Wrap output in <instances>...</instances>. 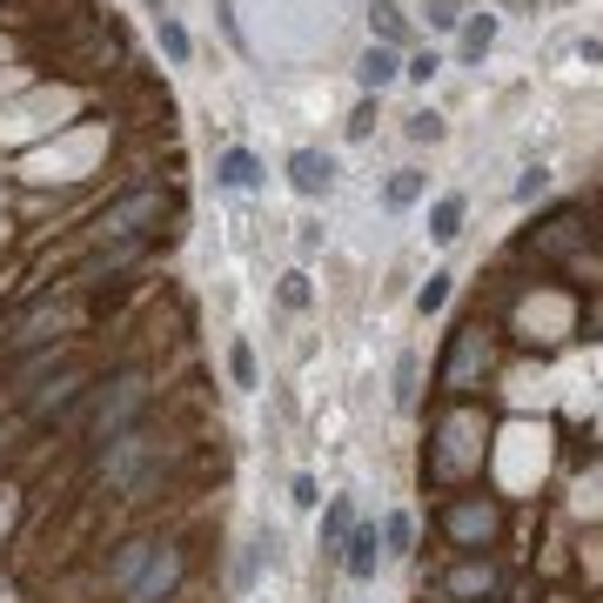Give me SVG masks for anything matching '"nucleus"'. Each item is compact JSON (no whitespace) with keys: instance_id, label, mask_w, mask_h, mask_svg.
Here are the masks:
<instances>
[{"instance_id":"6e6552de","label":"nucleus","mask_w":603,"mask_h":603,"mask_svg":"<svg viewBox=\"0 0 603 603\" xmlns=\"http://www.w3.org/2000/svg\"><path fill=\"white\" fill-rule=\"evenodd\" d=\"M349 530H356V503H349V496H335V503H329V516H322V557H342Z\"/></svg>"},{"instance_id":"f3484780","label":"nucleus","mask_w":603,"mask_h":603,"mask_svg":"<svg viewBox=\"0 0 603 603\" xmlns=\"http://www.w3.org/2000/svg\"><path fill=\"white\" fill-rule=\"evenodd\" d=\"M383 543H389V557H402V550L416 543V524H409V516H402V509H396V516H389V524H383Z\"/></svg>"},{"instance_id":"9b49d317","label":"nucleus","mask_w":603,"mask_h":603,"mask_svg":"<svg viewBox=\"0 0 603 603\" xmlns=\"http://www.w3.org/2000/svg\"><path fill=\"white\" fill-rule=\"evenodd\" d=\"M429 235H437V241H456L463 235V195H443L437 208H429Z\"/></svg>"},{"instance_id":"b1692460","label":"nucleus","mask_w":603,"mask_h":603,"mask_svg":"<svg viewBox=\"0 0 603 603\" xmlns=\"http://www.w3.org/2000/svg\"><path fill=\"white\" fill-rule=\"evenodd\" d=\"M262 550H269V543H248V557H241V570H235V590L255 583V563H262Z\"/></svg>"},{"instance_id":"dca6fc26","label":"nucleus","mask_w":603,"mask_h":603,"mask_svg":"<svg viewBox=\"0 0 603 603\" xmlns=\"http://www.w3.org/2000/svg\"><path fill=\"white\" fill-rule=\"evenodd\" d=\"M443 302H450V276H429V282L416 289V315H437Z\"/></svg>"},{"instance_id":"f8f14e48","label":"nucleus","mask_w":603,"mask_h":603,"mask_svg":"<svg viewBox=\"0 0 603 603\" xmlns=\"http://www.w3.org/2000/svg\"><path fill=\"white\" fill-rule=\"evenodd\" d=\"M450 530L470 543V537H489V530H496V516H489L483 503H463V509H450Z\"/></svg>"},{"instance_id":"f03ea898","label":"nucleus","mask_w":603,"mask_h":603,"mask_svg":"<svg viewBox=\"0 0 603 603\" xmlns=\"http://www.w3.org/2000/svg\"><path fill=\"white\" fill-rule=\"evenodd\" d=\"M161 215H168V195L161 189H134V195H121V202L101 208V235L108 241H134V235L161 228Z\"/></svg>"},{"instance_id":"20e7f679","label":"nucleus","mask_w":603,"mask_h":603,"mask_svg":"<svg viewBox=\"0 0 603 603\" xmlns=\"http://www.w3.org/2000/svg\"><path fill=\"white\" fill-rule=\"evenodd\" d=\"M289 189H295V195H309V202H315V195H329V189H335V161H329V154H315V148H295V154H289Z\"/></svg>"},{"instance_id":"0eeeda50","label":"nucleus","mask_w":603,"mask_h":603,"mask_svg":"<svg viewBox=\"0 0 603 603\" xmlns=\"http://www.w3.org/2000/svg\"><path fill=\"white\" fill-rule=\"evenodd\" d=\"M215 182H222V189H262V161H255L248 148H222Z\"/></svg>"},{"instance_id":"aec40b11","label":"nucleus","mask_w":603,"mask_h":603,"mask_svg":"<svg viewBox=\"0 0 603 603\" xmlns=\"http://www.w3.org/2000/svg\"><path fill=\"white\" fill-rule=\"evenodd\" d=\"M228 369H235V383H241V389H255V349H248V342H235Z\"/></svg>"},{"instance_id":"a878e982","label":"nucleus","mask_w":603,"mask_h":603,"mask_svg":"<svg viewBox=\"0 0 603 603\" xmlns=\"http://www.w3.org/2000/svg\"><path fill=\"white\" fill-rule=\"evenodd\" d=\"M409 396H416V363L402 356V369H396V402H409Z\"/></svg>"},{"instance_id":"ddd939ff","label":"nucleus","mask_w":603,"mask_h":603,"mask_svg":"<svg viewBox=\"0 0 603 603\" xmlns=\"http://www.w3.org/2000/svg\"><path fill=\"white\" fill-rule=\"evenodd\" d=\"M74 396H80V376H61V383H47V389L34 396V416L47 422V416H61V409L74 402Z\"/></svg>"},{"instance_id":"1a4fd4ad","label":"nucleus","mask_w":603,"mask_h":603,"mask_svg":"<svg viewBox=\"0 0 603 603\" xmlns=\"http://www.w3.org/2000/svg\"><path fill=\"white\" fill-rule=\"evenodd\" d=\"M154 550H161V543H148V537H134V543H128V550L115 557V570H108V583H115V590H128V583H134V577L148 570V557H154Z\"/></svg>"},{"instance_id":"39448f33","label":"nucleus","mask_w":603,"mask_h":603,"mask_svg":"<svg viewBox=\"0 0 603 603\" xmlns=\"http://www.w3.org/2000/svg\"><path fill=\"white\" fill-rule=\"evenodd\" d=\"M376 563H383V537H376V524H356V530H349V543H342V570H349L356 583H369V577H376Z\"/></svg>"},{"instance_id":"a211bd4d","label":"nucleus","mask_w":603,"mask_h":603,"mask_svg":"<svg viewBox=\"0 0 603 603\" xmlns=\"http://www.w3.org/2000/svg\"><path fill=\"white\" fill-rule=\"evenodd\" d=\"M369 21H376V34H383V47H396V41H402V14L389 8V0H376V14H369Z\"/></svg>"},{"instance_id":"2eb2a0df","label":"nucleus","mask_w":603,"mask_h":603,"mask_svg":"<svg viewBox=\"0 0 603 603\" xmlns=\"http://www.w3.org/2000/svg\"><path fill=\"white\" fill-rule=\"evenodd\" d=\"M496 577H489V563H463L456 577H450V596H483Z\"/></svg>"},{"instance_id":"7ed1b4c3","label":"nucleus","mask_w":603,"mask_h":603,"mask_svg":"<svg viewBox=\"0 0 603 603\" xmlns=\"http://www.w3.org/2000/svg\"><path fill=\"white\" fill-rule=\"evenodd\" d=\"M175 583H182V557H175V550L161 543V550L148 557V570H141V577H134V583H128L121 596H128V603H161V596L175 590Z\"/></svg>"},{"instance_id":"393cba45","label":"nucleus","mask_w":603,"mask_h":603,"mask_svg":"<svg viewBox=\"0 0 603 603\" xmlns=\"http://www.w3.org/2000/svg\"><path fill=\"white\" fill-rule=\"evenodd\" d=\"M282 302L302 309V302H309V276H282Z\"/></svg>"},{"instance_id":"4be33fe9","label":"nucleus","mask_w":603,"mask_h":603,"mask_svg":"<svg viewBox=\"0 0 603 603\" xmlns=\"http://www.w3.org/2000/svg\"><path fill=\"white\" fill-rule=\"evenodd\" d=\"M369 128H376V95H363V108L349 115V141H363Z\"/></svg>"},{"instance_id":"4468645a","label":"nucleus","mask_w":603,"mask_h":603,"mask_svg":"<svg viewBox=\"0 0 603 603\" xmlns=\"http://www.w3.org/2000/svg\"><path fill=\"white\" fill-rule=\"evenodd\" d=\"M489 41H496V14H476V21L463 28V61H483Z\"/></svg>"},{"instance_id":"423d86ee","label":"nucleus","mask_w":603,"mask_h":603,"mask_svg":"<svg viewBox=\"0 0 603 603\" xmlns=\"http://www.w3.org/2000/svg\"><path fill=\"white\" fill-rule=\"evenodd\" d=\"M396 74H402V54H396V47H383V41H376V47L356 61V80H363V95H383Z\"/></svg>"},{"instance_id":"9d476101","label":"nucleus","mask_w":603,"mask_h":603,"mask_svg":"<svg viewBox=\"0 0 603 603\" xmlns=\"http://www.w3.org/2000/svg\"><path fill=\"white\" fill-rule=\"evenodd\" d=\"M154 28H161V54L175 61V67H189V54H195V41H189V28L175 21V14H154Z\"/></svg>"},{"instance_id":"5701e85b","label":"nucleus","mask_w":603,"mask_h":603,"mask_svg":"<svg viewBox=\"0 0 603 603\" xmlns=\"http://www.w3.org/2000/svg\"><path fill=\"white\" fill-rule=\"evenodd\" d=\"M437 67H443L437 54H409V61H402V74H409V80H429V74H437Z\"/></svg>"},{"instance_id":"cd10ccee","label":"nucleus","mask_w":603,"mask_h":603,"mask_svg":"<svg viewBox=\"0 0 603 603\" xmlns=\"http://www.w3.org/2000/svg\"><path fill=\"white\" fill-rule=\"evenodd\" d=\"M141 8H154V14H168V0H141Z\"/></svg>"},{"instance_id":"bb28decb","label":"nucleus","mask_w":603,"mask_h":603,"mask_svg":"<svg viewBox=\"0 0 603 603\" xmlns=\"http://www.w3.org/2000/svg\"><path fill=\"white\" fill-rule=\"evenodd\" d=\"M543 182H550V175H543V168H530V175H524V182H516V195H524V202H530V195H543Z\"/></svg>"},{"instance_id":"412c9836","label":"nucleus","mask_w":603,"mask_h":603,"mask_svg":"<svg viewBox=\"0 0 603 603\" xmlns=\"http://www.w3.org/2000/svg\"><path fill=\"white\" fill-rule=\"evenodd\" d=\"M437 134H443V115H429V108L409 115V141H437Z\"/></svg>"},{"instance_id":"f257e3e1","label":"nucleus","mask_w":603,"mask_h":603,"mask_svg":"<svg viewBox=\"0 0 603 603\" xmlns=\"http://www.w3.org/2000/svg\"><path fill=\"white\" fill-rule=\"evenodd\" d=\"M148 409V376L141 369H121L115 383L95 389V409H88V437L95 443H115L121 429H134V416Z\"/></svg>"},{"instance_id":"6ab92c4d","label":"nucleus","mask_w":603,"mask_h":603,"mask_svg":"<svg viewBox=\"0 0 603 603\" xmlns=\"http://www.w3.org/2000/svg\"><path fill=\"white\" fill-rule=\"evenodd\" d=\"M416 195H422V175H396V182L383 189V202H389V208H409Z\"/></svg>"}]
</instances>
